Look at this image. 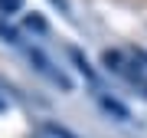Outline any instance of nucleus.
Instances as JSON below:
<instances>
[{
  "instance_id": "nucleus-1",
  "label": "nucleus",
  "mask_w": 147,
  "mask_h": 138,
  "mask_svg": "<svg viewBox=\"0 0 147 138\" xmlns=\"http://www.w3.org/2000/svg\"><path fill=\"white\" fill-rule=\"evenodd\" d=\"M30 63H33V66H36V69H39V72H42V76H46V79H49V82H53V85H62V89H65V92H69V89H72V82H69V76H65V72H59V69H56L53 63H49V59H46V56H42V53H39V49H30Z\"/></svg>"
},
{
  "instance_id": "nucleus-2",
  "label": "nucleus",
  "mask_w": 147,
  "mask_h": 138,
  "mask_svg": "<svg viewBox=\"0 0 147 138\" xmlns=\"http://www.w3.org/2000/svg\"><path fill=\"white\" fill-rule=\"evenodd\" d=\"M101 63H105V69H108V72L124 76V79H127V72H131V63H124V56H121V53H111V49L101 56Z\"/></svg>"
},
{
  "instance_id": "nucleus-3",
  "label": "nucleus",
  "mask_w": 147,
  "mask_h": 138,
  "mask_svg": "<svg viewBox=\"0 0 147 138\" xmlns=\"http://www.w3.org/2000/svg\"><path fill=\"white\" fill-rule=\"evenodd\" d=\"M101 105H105L108 112H115L118 118H127V109L121 105V102H115V99H108V96H101Z\"/></svg>"
},
{
  "instance_id": "nucleus-4",
  "label": "nucleus",
  "mask_w": 147,
  "mask_h": 138,
  "mask_svg": "<svg viewBox=\"0 0 147 138\" xmlns=\"http://www.w3.org/2000/svg\"><path fill=\"white\" fill-rule=\"evenodd\" d=\"M23 7V0H0V13H16Z\"/></svg>"
},
{
  "instance_id": "nucleus-5",
  "label": "nucleus",
  "mask_w": 147,
  "mask_h": 138,
  "mask_svg": "<svg viewBox=\"0 0 147 138\" xmlns=\"http://www.w3.org/2000/svg\"><path fill=\"white\" fill-rule=\"evenodd\" d=\"M0 36H7L10 43H20V36H16V30H10L7 23H0Z\"/></svg>"
},
{
  "instance_id": "nucleus-6",
  "label": "nucleus",
  "mask_w": 147,
  "mask_h": 138,
  "mask_svg": "<svg viewBox=\"0 0 147 138\" xmlns=\"http://www.w3.org/2000/svg\"><path fill=\"white\" fill-rule=\"evenodd\" d=\"M3 109H7V102H3V99H0V112H3Z\"/></svg>"
}]
</instances>
